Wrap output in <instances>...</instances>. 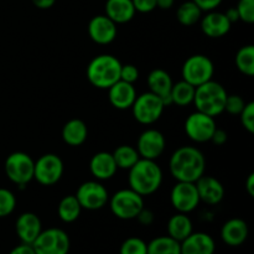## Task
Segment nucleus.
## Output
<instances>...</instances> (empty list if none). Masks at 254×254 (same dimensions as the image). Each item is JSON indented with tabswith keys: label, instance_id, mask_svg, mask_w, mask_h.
Here are the masks:
<instances>
[{
	"label": "nucleus",
	"instance_id": "obj_42",
	"mask_svg": "<svg viewBox=\"0 0 254 254\" xmlns=\"http://www.w3.org/2000/svg\"><path fill=\"white\" fill-rule=\"evenodd\" d=\"M213 144H216V145H223V144L227 141V133H226L225 130H222V129H217L216 128L215 133H213L212 138H211V140Z\"/></svg>",
	"mask_w": 254,
	"mask_h": 254
},
{
	"label": "nucleus",
	"instance_id": "obj_44",
	"mask_svg": "<svg viewBox=\"0 0 254 254\" xmlns=\"http://www.w3.org/2000/svg\"><path fill=\"white\" fill-rule=\"evenodd\" d=\"M31 2L35 5V6L39 7V9L46 10L54 6L56 0H31Z\"/></svg>",
	"mask_w": 254,
	"mask_h": 254
},
{
	"label": "nucleus",
	"instance_id": "obj_14",
	"mask_svg": "<svg viewBox=\"0 0 254 254\" xmlns=\"http://www.w3.org/2000/svg\"><path fill=\"white\" fill-rule=\"evenodd\" d=\"M165 146V136L161 131L156 129H146L139 136L135 149L140 158L156 160L164 153Z\"/></svg>",
	"mask_w": 254,
	"mask_h": 254
},
{
	"label": "nucleus",
	"instance_id": "obj_7",
	"mask_svg": "<svg viewBox=\"0 0 254 254\" xmlns=\"http://www.w3.org/2000/svg\"><path fill=\"white\" fill-rule=\"evenodd\" d=\"M165 107L160 97L149 91L141 93L140 96H136L131 106V111L136 122L144 126H150L160 119Z\"/></svg>",
	"mask_w": 254,
	"mask_h": 254
},
{
	"label": "nucleus",
	"instance_id": "obj_41",
	"mask_svg": "<svg viewBox=\"0 0 254 254\" xmlns=\"http://www.w3.org/2000/svg\"><path fill=\"white\" fill-rule=\"evenodd\" d=\"M136 220H138L141 225L150 226L151 223L154 222V213L151 212L150 210H148V208L144 207L143 210L139 212V215L136 216Z\"/></svg>",
	"mask_w": 254,
	"mask_h": 254
},
{
	"label": "nucleus",
	"instance_id": "obj_40",
	"mask_svg": "<svg viewBox=\"0 0 254 254\" xmlns=\"http://www.w3.org/2000/svg\"><path fill=\"white\" fill-rule=\"evenodd\" d=\"M202 11H212L216 7H218L222 2V0H192Z\"/></svg>",
	"mask_w": 254,
	"mask_h": 254
},
{
	"label": "nucleus",
	"instance_id": "obj_8",
	"mask_svg": "<svg viewBox=\"0 0 254 254\" xmlns=\"http://www.w3.org/2000/svg\"><path fill=\"white\" fill-rule=\"evenodd\" d=\"M215 73V66L210 57L205 55H192L183 64L181 74L184 81L193 87H198L211 81Z\"/></svg>",
	"mask_w": 254,
	"mask_h": 254
},
{
	"label": "nucleus",
	"instance_id": "obj_37",
	"mask_svg": "<svg viewBox=\"0 0 254 254\" xmlns=\"http://www.w3.org/2000/svg\"><path fill=\"white\" fill-rule=\"evenodd\" d=\"M241 123H242L243 128L250 133H254V103L253 102H248L246 103L245 108L240 113Z\"/></svg>",
	"mask_w": 254,
	"mask_h": 254
},
{
	"label": "nucleus",
	"instance_id": "obj_32",
	"mask_svg": "<svg viewBox=\"0 0 254 254\" xmlns=\"http://www.w3.org/2000/svg\"><path fill=\"white\" fill-rule=\"evenodd\" d=\"M236 64L237 68L246 76L252 77L254 74V46L246 45L238 50L236 55Z\"/></svg>",
	"mask_w": 254,
	"mask_h": 254
},
{
	"label": "nucleus",
	"instance_id": "obj_24",
	"mask_svg": "<svg viewBox=\"0 0 254 254\" xmlns=\"http://www.w3.org/2000/svg\"><path fill=\"white\" fill-rule=\"evenodd\" d=\"M135 9L131 0H107L106 15L116 24H127L133 20Z\"/></svg>",
	"mask_w": 254,
	"mask_h": 254
},
{
	"label": "nucleus",
	"instance_id": "obj_16",
	"mask_svg": "<svg viewBox=\"0 0 254 254\" xmlns=\"http://www.w3.org/2000/svg\"><path fill=\"white\" fill-rule=\"evenodd\" d=\"M15 231L21 243L32 245L42 231L41 220L34 212L21 213L15 222Z\"/></svg>",
	"mask_w": 254,
	"mask_h": 254
},
{
	"label": "nucleus",
	"instance_id": "obj_23",
	"mask_svg": "<svg viewBox=\"0 0 254 254\" xmlns=\"http://www.w3.org/2000/svg\"><path fill=\"white\" fill-rule=\"evenodd\" d=\"M89 170L97 180H109L116 175L118 168L111 153L99 151L92 156L89 161Z\"/></svg>",
	"mask_w": 254,
	"mask_h": 254
},
{
	"label": "nucleus",
	"instance_id": "obj_26",
	"mask_svg": "<svg viewBox=\"0 0 254 254\" xmlns=\"http://www.w3.org/2000/svg\"><path fill=\"white\" fill-rule=\"evenodd\" d=\"M193 232L192 230V222H191L190 217L188 213H176L173 217L169 220L168 222V236H170L174 240L183 242L185 238H188L191 233Z\"/></svg>",
	"mask_w": 254,
	"mask_h": 254
},
{
	"label": "nucleus",
	"instance_id": "obj_4",
	"mask_svg": "<svg viewBox=\"0 0 254 254\" xmlns=\"http://www.w3.org/2000/svg\"><path fill=\"white\" fill-rule=\"evenodd\" d=\"M226 98H227V92L225 87L211 79L196 87L192 103H195L196 111L202 112L215 118L225 112Z\"/></svg>",
	"mask_w": 254,
	"mask_h": 254
},
{
	"label": "nucleus",
	"instance_id": "obj_20",
	"mask_svg": "<svg viewBox=\"0 0 254 254\" xmlns=\"http://www.w3.org/2000/svg\"><path fill=\"white\" fill-rule=\"evenodd\" d=\"M181 254H215L216 243L210 235L192 232L180 242Z\"/></svg>",
	"mask_w": 254,
	"mask_h": 254
},
{
	"label": "nucleus",
	"instance_id": "obj_36",
	"mask_svg": "<svg viewBox=\"0 0 254 254\" xmlns=\"http://www.w3.org/2000/svg\"><path fill=\"white\" fill-rule=\"evenodd\" d=\"M246 102L238 94H227L225 103V111L232 116H240L242 109L245 108Z\"/></svg>",
	"mask_w": 254,
	"mask_h": 254
},
{
	"label": "nucleus",
	"instance_id": "obj_22",
	"mask_svg": "<svg viewBox=\"0 0 254 254\" xmlns=\"http://www.w3.org/2000/svg\"><path fill=\"white\" fill-rule=\"evenodd\" d=\"M173 79H171L170 74L165 69H153L148 76L149 91L151 93L156 94L158 97H160L161 101L164 102L165 106L171 104L170 93L171 88H173Z\"/></svg>",
	"mask_w": 254,
	"mask_h": 254
},
{
	"label": "nucleus",
	"instance_id": "obj_9",
	"mask_svg": "<svg viewBox=\"0 0 254 254\" xmlns=\"http://www.w3.org/2000/svg\"><path fill=\"white\" fill-rule=\"evenodd\" d=\"M31 246L36 254H68L71 241L61 228H47L41 231Z\"/></svg>",
	"mask_w": 254,
	"mask_h": 254
},
{
	"label": "nucleus",
	"instance_id": "obj_1",
	"mask_svg": "<svg viewBox=\"0 0 254 254\" xmlns=\"http://www.w3.org/2000/svg\"><path fill=\"white\" fill-rule=\"evenodd\" d=\"M169 169L176 181L196 183L205 174V155L195 146H181L171 155Z\"/></svg>",
	"mask_w": 254,
	"mask_h": 254
},
{
	"label": "nucleus",
	"instance_id": "obj_11",
	"mask_svg": "<svg viewBox=\"0 0 254 254\" xmlns=\"http://www.w3.org/2000/svg\"><path fill=\"white\" fill-rule=\"evenodd\" d=\"M216 128L215 118L198 111L191 113L185 121L186 135L196 143L210 141Z\"/></svg>",
	"mask_w": 254,
	"mask_h": 254
},
{
	"label": "nucleus",
	"instance_id": "obj_45",
	"mask_svg": "<svg viewBox=\"0 0 254 254\" xmlns=\"http://www.w3.org/2000/svg\"><path fill=\"white\" fill-rule=\"evenodd\" d=\"M225 15H226V17L230 20L231 24L240 21V15H238V11L236 7H230V9L225 12Z\"/></svg>",
	"mask_w": 254,
	"mask_h": 254
},
{
	"label": "nucleus",
	"instance_id": "obj_15",
	"mask_svg": "<svg viewBox=\"0 0 254 254\" xmlns=\"http://www.w3.org/2000/svg\"><path fill=\"white\" fill-rule=\"evenodd\" d=\"M88 35L98 45H108L117 37V24L107 15H96L88 24Z\"/></svg>",
	"mask_w": 254,
	"mask_h": 254
},
{
	"label": "nucleus",
	"instance_id": "obj_43",
	"mask_svg": "<svg viewBox=\"0 0 254 254\" xmlns=\"http://www.w3.org/2000/svg\"><path fill=\"white\" fill-rule=\"evenodd\" d=\"M9 254H36L35 253L34 248L31 245H27V243H21V245L16 246V247L12 248L10 251Z\"/></svg>",
	"mask_w": 254,
	"mask_h": 254
},
{
	"label": "nucleus",
	"instance_id": "obj_47",
	"mask_svg": "<svg viewBox=\"0 0 254 254\" xmlns=\"http://www.w3.org/2000/svg\"><path fill=\"white\" fill-rule=\"evenodd\" d=\"M175 0H156V7L161 10H169L174 6Z\"/></svg>",
	"mask_w": 254,
	"mask_h": 254
},
{
	"label": "nucleus",
	"instance_id": "obj_18",
	"mask_svg": "<svg viewBox=\"0 0 254 254\" xmlns=\"http://www.w3.org/2000/svg\"><path fill=\"white\" fill-rule=\"evenodd\" d=\"M108 98L112 106L121 111L131 108L136 98L135 87L131 83L119 79L108 88Z\"/></svg>",
	"mask_w": 254,
	"mask_h": 254
},
{
	"label": "nucleus",
	"instance_id": "obj_31",
	"mask_svg": "<svg viewBox=\"0 0 254 254\" xmlns=\"http://www.w3.org/2000/svg\"><path fill=\"white\" fill-rule=\"evenodd\" d=\"M118 169L129 170L140 159L138 151L131 145H121L112 153Z\"/></svg>",
	"mask_w": 254,
	"mask_h": 254
},
{
	"label": "nucleus",
	"instance_id": "obj_17",
	"mask_svg": "<svg viewBox=\"0 0 254 254\" xmlns=\"http://www.w3.org/2000/svg\"><path fill=\"white\" fill-rule=\"evenodd\" d=\"M195 185L200 196V201L207 205H217L225 197V188L221 181L213 176H206L203 174L196 181Z\"/></svg>",
	"mask_w": 254,
	"mask_h": 254
},
{
	"label": "nucleus",
	"instance_id": "obj_38",
	"mask_svg": "<svg viewBox=\"0 0 254 254\" xmlns=\"http://www.w3.org/2000/svg\"><path fill=\"white\" fill-rule=\"evenodd\" d=\"M139 78V71L134 64H122L121 68V79L124 82H128V83L133 84L134 82L138 81Z\"/></svg>",
	"mask_w": 254,
	"mask_h": 254
},
{
	"label": "nucleus",
	"instance_id": "obj_2",
	"mask_svg": "<svg viewBox=\"0 0 254 254\" xmlns=\"http://www.w3.org/2000/svg\"><path fill=\"white\" fill-rule=\"evenodd\" d=\"M128 181L129 188L144 197L159 190L163 183V171L155 160L140 158L129 169Z\"/></svg>",
	"mask_w": 254,
	"mask_h": 254
},
{
	"label": "nucleus",
	"instance_id": "obj_29",
	"mask_svg": "<svg viewBox=\"0 0 254 254\" xmlns=\"http://www.w3.org/2000/svg\"><path fill=\"white\" fill-rule=\"evenodd\" d=\"M148 254H181L180 242L170 236H160L148 243Z\"/></svg>",
	"mask_w": 254,
	"mask_h": 254
},
{
	"label": "nucleus",
	"instance_id": "obj_27",
	"mask_svg": "<svg viewBox=\"0 0 254 254\" xmlns=\"http://www.w3.org/2000/svg\"><path fill=\"white\" fill-rule=\"evenodd\" d=\"M82 207L79 205L78 200L74 195H68L64 196L59 203V207H57V213H59V217L61 218V221H64V223H72L79 217L81 215Z\"/></svg>",
	"mask_w": 254,
	"mask_h": 254
},
{
	"label": "nucleus",
	"instance_id": "obj_6",
	"mask_svg": "<svg viewBox=\"0 0 254 254\" xmlns=\"http://www.w3.org/2000/svg\"><path fill=\"white\" fill-rule=\"evenodd\" d=\"M34 165L35 161L29 154L15 151L5 160V174L11 183L20 188H25L34 179Z\"/></svg>",
	"mask_w": 254,
	"mask_h": 254
},
{
	"label": "nucleus",
	"instance_id": "obj_12",
	"mask_svg": "<svg viewBox=\"0 0 254 254\" xmlns=\"http://www.w3.org/2000/svg\"><path fill=\"white\" fill-rule=\"evenodd\" d=\"M82 208L89 211L101 210L108 202L109 195L107 189L98 181H86L77 189L74 195Z\"/></svg>",
	"mask_w": 254,
	"mask_h": 254
},
{
	"label": "nucleus",
	"instance_id": "obj_34",
	"mask_svg": "<svg viewBox=\"0 0 254 254\" xmlns=\"http://www.w3.org/2000/svg\"><path fill=\"white\" fill-rule=\"evenodd\" d=\"M16 207V197L7 189L0 188V218L11 215Z\"/></svg>",
	"mask_w": 254,
	"mask_h": 254
},
{
	"label": "nucleus",
	"instance_id": "obj_13",
	"mask_svg": "<svg viewBox=\"0 0 254 254\" xmlns=\"http://www.w3.org/2000/svg\"><path fill=\"white\" fill-rule=\"evenodd\" d=\"M170 201L173 207L178 212L190 213L198 206L200 196H198L197 189L195 183H184L178 181L173 188L170 193Z\"/></svg>",
	"mask_w": 254,
	"mask_h": 254
},
{
	"label": "nucleus",
	"instance_id": "obj_33",
	"mask_svg": "<svg viewBox=\"0 0 254 254\" xmlns=\"http://www.w3.org/2000/svg\"><path fill=\"white\" fill-rule=\"evenodd\" d=\"M119 254H148V243L138 237L127 238L122 243Z\"/></svg>",
	"mask_w": 254,
	"mask_h": 254
},
{
	"label": "nucleus",
	"instance_id": "obj_3",
	"mask_svg": "<svg viewBox=\"0 0 254 254\" xmlns=\"http://www.w3.org/2000/svg\"><path fill=\"white\" fill-rule=\"evenodd\" d=\"M121 61L116 56L103 54L89 62L86 74L92 86L99 89H108L121 79Z\"/></svg>",
	"mask_w": 254,
	"mask_h": 254
},
{
	"label": "nucleus",
	"instance_id": "obj_5",
	"mask_svg": "<svg viewBox=\"0 0 254 254\" xmlns=\"http://www.w3.org/2000/svg\"><path fill=\"white\" fill-rule=\"evenodd\" d=\"M108 201L112 213L121 220H134L144 208L143 196L130 188L117 191Z\"/></svg>",
	"mask_w": 254,
	"mask_h": 254
},
{
	"label": "nucleus",
	"instance_id": "obj_39",
	"mask_svg": "<svg viewBox=\"0 0 254 254\" xmlns=\"http://www.w3.org/2000/svg\"><path fill=\"white\" fill-rule=\"evenodd\" d=\"M134 5V9L138 12H151L156 7V0H131Z\"/></svg>",
	"mask_w": 254,
	"mask_h": 254
},
{
	"label": "nucleus",
	"instance_id": "obj_35",
	"mask_svg": "<svg viewBox=\"0 0 254 254\" xmlns=\"http://www.w3.org/2000/svg\"><path fill=\"white\" fill-rule=\"evenodd\" d=\"M240 20L247 22V24H253L254 22V0H240L236 6Z\"/></svg>",
	"mask_w": 254,
	"mask_h": 254
},
{
	"label": "nucleus",
	"instance_id": "obj_25",
	"mask_svg": "<svg viewBox=\"0 0 254 254\" xmlns=\"http://www.w3.org/2000/svg\"><path fill=\"white\" fill-rule=\"evenodd\" d=\"M88 128L81 119H71L62 128V139L71 146H79L87 140Z\"/></svg>",
	"mask_w": 254,
	"mask_h": 254
},
{
	"label": "nucleus",
	"instance_id": "obj_28",
	"mask_svg": "<svg viewBox=\"0 0 254 254\" xmlns=\"http://www.w3.org/2000/svg\"><path fill=\"white\" fill-rule=\"evenodd\" d=\"M195 88L196 87L184 79L173 84L170 93L171 104L174 103L179 107H186L191 104L193 102V97H195Z\"/></svg>",
	"mask_w": 254,
	"mask_h": 254
},
{
	"label": "nucleus",
	"instance_id": "obj_46",
	"mask_svg": "<svg viewBox=\"0 0 254 254\" xmlns=\"http://www.w3.org/2000/svg\"><path fill=\"white\" fill-rule=\"evenodd\" d=\"M246 190L251 197H254V174H250L246 180Z\"/></svg>",
	"mask_w": 254,
	"mask_h": 254
},
{
	"label": "nucleus",
	"instance_id": "obj_30",
	"mask_svg": "<svg viewBox=\"0 0 254 254\" xmlns=\"http://www.w3.org/2000/svg\"><path fill=\"white\" fill-rule=\"evenodd\" d=\"M202 10L192 0H189V1L183 2L178 7L176 17H178V21L184 26H192L196 22L200 21L202 17Z\"/></svg>",
	"mask_w": 254,
	"mask_h": 254
},
{
	"label": "nucleus",
	"instance_id": "obj_10",
	"mask_svg": "<svg viewBox=\"0 0 254 254\" xmlns=\"http://www.w3.org/2000/svg\"><path fill=\"white\" fill-rule=\"evenodd\" d=\"M64 175V161L56 154H44L34 165V179L44 186L59 183Z\"/></svg>",
	"mask_w": 254,
	"mask_h": 254
},
{
	"label": "nucleus",
	"instance_id": "obj_21",
	"mask_svg": "<svg viewBox=\"0 0 254 254\" xmlns=\"http://www.w3.org/2000/svg\"><path fill=\"white\" fill-rule=\"evenodd\" d=\"M248 226L242 218H231L221 228V238L230 247H238L247 241Z\"/></svg>",
	"mask_w": 254,
	"mask_h": 254
},
{
	"label": "nucleus",
	"instance_id": "obj_19",
	"mask_svg": "<svg viewBox=\"0 0 254 254\" xmlns=\"http://www.w3.org/2000/svg\"><path fill=\"white\" fill-rule=\"evenodd\" d=\"M230 20L226 17L225 12L207 11V14L201 17V30L206 36L211 39H218L225 36L231 30Z\"/></svg>",
	"mask_w": 254,
	"mask_h": 254
}]
</instances>
